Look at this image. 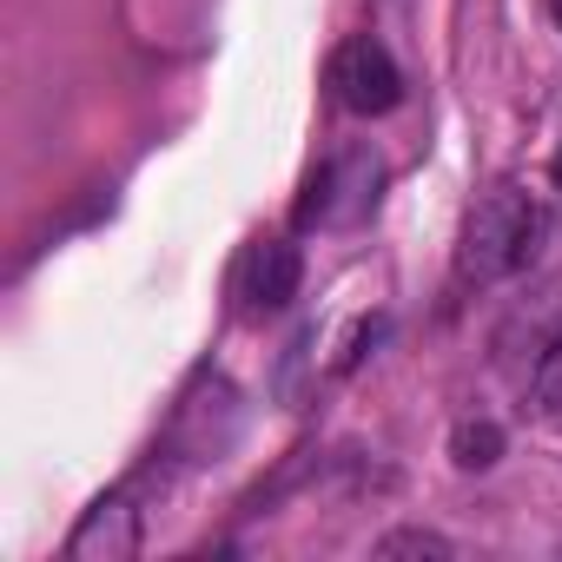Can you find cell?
I'll use <instances>...</instances> for the list:
<instances>
[{
    "label": "cell",
    "mask_w": 562,
    "mask_h": 562,
    "mask_svg": "<svg viewBox=\"0 0 562 562\" xmlns=\"http://www.w3.org/2000/svg\"><path fill=\"white\" fill-rule=\"evenodd\" d=\"M555 21H562V0H555Z\"/></svg>",
    "instance_id": "30bf717a"
},
{
    "label": "cell",
    "mask_w": 562,
    "mask_h": 562,
    "mask_svg": "<svg viewBox=\"0 0 562 562\" xmlns=\"http://www.w3.org/2000/svg\"><path fill=\"white\" fill-rule=\"evenodd\" d=\"M536 411L542 417H562V338L536 358Z\"/></svg>",
    "instance_id": "ba28073f"
},
{
    "label": "cell",
    "mask_w": 562,
    "mask_h": 562,
    "mask_svg": "<svg viewBox=\"0 0 562 562\" xmlns=\"http://www.w3.org/2000/svg\"><path fill=\"white\" fill-rule=\"evenodd\" d=\"M139 549V509L126 503V496H106V503H93L87 509V522L74 529V542H67V555L74 562H126Z\"/></svg>",
    "instance_id": "5b68a950"
},
{
    "label": "cell",
    "mask_w": 562,
    "mask_h": 562,
    "mask_svg": "<svg viewBox=\"0 0 562 562\" xmlns=\"http://www.w3.org/2000/svg\"><path fill=\"white\" fill-rule=\"evenodd\" d=\"M378 562H397V555H430V562H450L457 549H450V536H437V529H391V536H378V549H371Z\"/></svg>",
    "instance_id": "52a82bcc"
},
{
    "label": "cell",
    "mask_w": 562,
    "mask_h": 562,
    "mask_svg": "<svg viewBox=\"0 0 562 562\" xmlns=\"http://www.w3.org/2000/svg\"><path fill=\"white\" fill-rule=\"evenodd\" d=\"M529 218H536V205L522 199V192H490L476 212H470V225H463V278H476V285H490V278H503V271H516L522 265V232H529Z\"/></svg>",
    "instance_id": "6da1fadb"
},
{
    "label": "cell",
    "mask_w": 562,
    "mask_h": 562,
    "mask_svg": "<svg viewBox=\"0 0 562 562\" xmlns=\"http://www.w3.org/2000/svg\"><path fill=\"white\" fill-rule=\"evenodd\" d=\"M496 457H503V430L490 417H470V424L450 430V463L457 470H490Z\"/></svg>",
    "instance_id": "8992f818"
},
{
    "label": "cell",
    "mask_w": 562,
    "mask_h": 562,
    "mask_svg": "<svg viewBox=\"0 0 562 562\" xmlns=\"http://www.w3.org/2000/svg\"><path fill=\"white\" fill-rule=\"evenodd\" d=\"M555 186H562V146H555Z\"/></svg>",
    "instance_id": "9c48e42d"
},
{
    "label": "cell",
    "mask_w": 562,
    "mask_h": 562,
    "mask_svg": "<svg viewBox=\"0 0 562 562\" xmlns=\"http://www.w3.org/2000/svg\"><path fill=\"white\" fill-rule=\"evenodd\" d=\"M378 179H384V172H378V153H364V146L338 153V166L312 179V199L299 205V225H312V218H325V225H358V218L378 205Z\"/></svg>",
    "instance_id": "3957f363"
},
{
    "label": "cell",
    "mask_w": 562,
    "mask_h": 562,
    "mask_svg": "<svg viewBox=\"0 0 562 562\" xmlns=\"http://www.w3.org/2000/svg\"><path fill=\"white\" fill-rule=\"evenodd\" d=\"M331 93H338L345 113L378 120V113H391V106L404 100V74H397V60H391L384 41L358 34V41H345L338 60H331Z\"/></svg>",
    "instance_id": "7a4b0ae2"
},
{
    "label": "cell",
    "mask_w": 562,
    "mask_h": 562,
    "mask_svg": "<svg viewBox=\"0 0 562 562\" xmlns=\"http://www.w3.org/2000/svg\"><path fill=\"white\" fill-rule=\"evenodd\" d=\"M305 278V251L292 238H258L245 258V312H285L299 299Z\"/></svg>",
    "instance_id": "277c9868"
}]
</instances>
